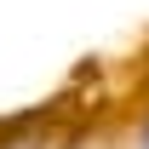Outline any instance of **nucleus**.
Listing matches in <instances>:
<instances>
[{
  "label": "nucleus",
  "mask_w": 149,
  "mask_h": 149,
  "mask_svg": "<svg viewBox=\"0 0 149 149\" xmlns=\"http://www.w3.org/2000/svg\"><path fill=\"white\" fill-rule=\"evenodd\" d=\"M138 149H149V120H143V138H138Z\"/></svg>",
  "instance_id": "nucleus-1"
}]
</instances>
